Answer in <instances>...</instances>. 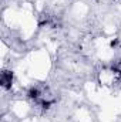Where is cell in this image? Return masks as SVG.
Wrapping results in <instances>:
<instances>
[{"label": "cell", "mask_w": 121, "mask_h": 122, "mask_svg": "<svg viewBox=\"0 0 121 122\" xmlns=\"http://www.w3.org/2000/svg\"><path fill=\"white\" fill-rule=\"evenodd\" d=\"M11 81H13V74L9 72V71H4V72L1 74V85H3L4 88H10Z\"/></svg>", "instance_id": "1"}, {"label": "cell", "mask_w": 121, "mask_h": 122, "mask_svg": "<svg viewBox=\"0 0 121 122\" xmlns=\"http://www.w3.org/2000/svg\"><path fill=\"white\" fill-rule=\"evenodd\" d=\"M29 97L37 99V97H38V90H37V88H31L30 91H29Z\"/></svg>", "instance_id": "2"}]
</instances>
